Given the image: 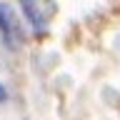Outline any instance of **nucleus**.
I'll return each mask as SVG.
<instances>
[{
  "instance_id": "nucleus-1",
  "label": "nucleus",
  "mask_w": 120,
  "mask_h": 120,
  "mask_svg": "<svg viewBox=\"0 0 120 120\" xmlns=\"http://www.w3.org/2000/svg\"><path fill=\"white\" fill-rule=\"evenodd\" d=\"M0 38L8 45V50H18L22 45V30L15 18V10L8 3H0Z\"/></svg>"
},
{
  "instance_id": "nucleus-2",
  "label": "nucleus",
  "mask_w": 120,
  "mask_h": 120,
  "mask_svg": "<svg viewBox=\"0 0 120 120\" xmlns=\"http://www.w3.org/2000/svg\"><path fill=\"white\" fill-rule=\"evenodd\" d=\"M22 13H25V18L30 20V25H33V30H38V33H43L45 25H48V18L43 15V10L35 5V3H30V0H22L20 3Z\"/></svg>"
},
{
  "instance_id": "nucleus-3",
  "label": "nucleus",
  "mask_w": 120,
  "mask_h": 120,
  "mask_svg": "<svg viewBox=\"0 0 120 120\" xmlns=\"http://www.w3.org/2000/svg\"><path fill=\"white\" fill-rule=\"evenodd\" d=\"M5 100H8V90L0 85V103H5Z\"/></svg>"
}]
</instances>
